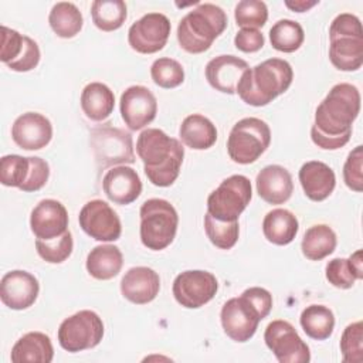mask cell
<instances>
[{"mask_svg": "<svg viewBox=\"0 0 363 363\" xmlns=\"http://www.w3.org/2000/svg\"><path fill=\"white\" fill-rule=\"evenodd\" d=\"M40 57L41 54H40L38 44L33 38L24 35V45L20 55L14 61L9 62L7 67L17 72H27L38 65Z\"/></svg>", "mask_w": 363, "mask_h": 363, "instance_id": "obj_45", "label": "cell"}, {"mask_svg": "<svg viewBox=\"0 0 363 363\" xmlns=\"http://www.w3.org/2000/svg\"><path fill=\"white\" fill-rule=\"evenodd\" d=\"M136 153L152 184L167 187L176 182L184 157V147L177 139L167 136L162 129L147 128L138 136Z\"/></svg>", "mask_w": 363, "mask_h": 363, "instance_id": "obj_2", "label": "cell"}, {"mask_svg": "<svg viewBox=\"0 0 363 363\" xmlns=\"http://www.w3.org/2000/svg\"><path fill=\"white\" fill-rule=\"evenodd\" d=\"M241 295L259 313L261 319H264L269 315V312L272 309V295L269 294V291H267L265 288H261V286H252V288L245 289Z\"/></svg>", "mask_w": 363, "mask_h": 363, "instance_id": "obj_47", "label": "cell"}, {"mask_svg": "<svg viewBox=\"0 0 363 363\" xmlns=\"http://www.w3.org/2000/svg\"><path fill=\"white\" fill-rule=\"evenodd\" d=\"M24 45V35L16 30H11L6 26H1V47H0V60L4 64L14 61Z\"/></svg>", "mask_w": 363, "mask_h": 363, "instance_id": "obj_46", "label": "cell"}, {"mask_svg": "<svg viewBox=\"0 0 363 363\" xmlns=\"http://www.w3.org/2000/svg\"><path fill=\"white\" fill-rule=\"evenodd\" d=\"M271 129L259 118L238 121L227 139V152L233 162L240 164L254 163L269 146Z\"/></svg>", "mask_w": 363, "mask_h": 363, "instance_id": "obj_6", "label": "cell"}, {"mask_svg": "<svg viewBox=\"0 0 363 363\" xmlns=\"http://www.w3.org/2000/svg\"><path fill=\"white\" fill-rule=\"evenodd\" d=\"M319 1L313 0V1H305V0H295V1H285V6L288 9H291L292 11H296V13H303L309 9H312L313 6H316Z\"/></svg>", "mask_w": 363, "mask_h": 363, "instance_id": "obj_50", "label": "cell"}, {"mask_svg": "<svg viewBox=\"0 0 363 363\" xmlns=\"http://www.w3.org/2000/svg\"><path fill=\"white\" fill-rule=\"evenodd\" d=\"M204 230L211 244L221 250L233 248L240 234L238 221H220L208 213L204 216Z\"/></svg>", "mask_w": 363, "mask_h": 363, "instance_id": "obj_35", "label": "cell"}, {"mask_svg": "<svg viewBox=\"0 0 363 363\" xmlns=\"http://www.w3.org/2000/svg\"><path fill=\"white\" fill-rule=\"evenodd\" d=\"M237 26L242 28H259L268 20V9L259 0H242L235 6L234 11Z\"/></svg>", "mask_w": 363, "mask_h": 363, "instance_id": "obj_39", "label": "cell"}, {"mask_svg": "<svg viewBox=\"0 0 363 363\" xmlns=\"http://www.w3.org/2000/svg\"><path fill=\"white\" fill-rule=\"evenodd\" d=\"M299 322L309 337L325 340L333 333L335 315L325 305H309L302 311Z\"/></svg>", "mask_w": 363, "mask_h": 363, "instance_id": "obj_32", "label": "cell"}, {"mask_svg": "<svg viewBox=\"0 0 363 363\" xmlns=\"http://www.w3.org/2000/svg\"><path fill=\"white\" fill-rule=\"evenodd\" d=\"M30 169L28 157L6 155L0 159V182L7 187H18L26 182Z\"/></svg>", "mask_w": 363, "mask_h": 363, "instance_id": "obj_38", "label": "cell"}, {"mask_svg": "<svg viewBox=\"0 0 363 363\" xmlns=\"http://www.w3.org/2000/svg\"><path fill=\"white\" fill-rule=\"evenodd\" d=\"M299 182L303 193L312 201L328 199L336 186V176L332 167L319 160H311L299 169Z\"/></svg>", "mask_w": 363, "mask_h": 363, "instance_id": "obj_23", "label": "cell"}, {"mask_svg": "<svg viewBox=\"0 0 363 363\" xmlns=\"http://www.w3.org/2000/svg\"><path fill=\"white\" fill-rule=\"evenodd\" d=\"M140 241L153 251L164 250L176 237L179 216L176 208L163 199H149L140 206Z\"/></svg>", "mask_w": 363, "mask_h": 363, "instance_id": "obj_5", "label": "cell"}, {"mask_svg": "<svg viewBox=\"0 0 363 363\" xmlns=\"http://www.w3.org/2000/svg\"><path fill=\"white\" fill-rule=\"evenodd\" d=\"M123 265V255L116 245L102 244L94 247L86 257V271L95 279L106 281L116 277Z\"/></svg>", "mask_w": 363, "mask_h": 363, "instance_id": "obj_25", "label": "cell"}, {"mask_svg": "<svg viewBox=\"0 0 363 363\" xmlns=\"http://www.w3.org/2000/svg\"><path fill=\"white\" fill-rule=\"evenodd\" d=\"M337 244L335 231L326 224H316L309 227L302 238V254L311 261H320L330 255Z\"/></svg>", "mask_w": 363, "mask_h": 363, "instance_id": "obj_30", "label": "cell"}, {"mask_svg": "<svg viewBox=\"0 0 363 363\" xmlns=\"http://www.w3.org/2000/svg\"><path fill=\"white\" fill-rule=\"evenodd\" d=\"M258 196L269 204H284L288 201L294 191L291 173L279 166H265L255 179Z\"/></svg>", "mask_w": 363, "mask_h": 363, "instance_id": "obj_22", "label": "cell"}, {"mask_svg": "<svg viewBox=\"0 0 363 363\" xmlns=\"http://www.w3.org/2000/svg\"><path fill=\"white\" fill-rule=\"evenodd\" d=\"M360 112V92L347 82L332 86L318 105L311 128L312 142L325 150L343 147L352 136V123Z\"/></svg>", "mask_w": 363, "mask_h": 363, "instance_id": "obj_1", "label": "cell"}, {"mask_svg": "<svg viewBox=\"0 0 363 363\" xmlns=\"http://www.w3.org/2000/svg\"><path fill=\"white\" fill-rule=\"evenodd\" d=\"M299 230L298 218L286 208L271 210L262 221L265 238L275 245H286L294 241Z\"/></svg>", "mask_w": 363, "mask_h": 363, "instance_id": "obj_28", "label": "cell"}, {"mask_svg": "<svg viewBox=\"0 0 363 363\" xmlns=\"http://www.w3.org/2000/svg\"><path fill=\"white\" fill-rule=\"evenodd\" d=\"M326 279L329 284H332L336 288L340 289H349L354 285V281L357 279L349 259L346 258H333L326 264L325 268Z\"/></svg>", "mask_w": 363, "mask_h": 363, "instance_id": "obj_41", "label": "cell"}, {"mask_svg": "<svg viewBox=\"0 0 363 363\" xmlns=\"http://www.w3.org/2000/svg\"><path fill=\"white\" fill-rule=\"evenodd\" d=\"M94 24L102 31H113L126 20V4L122 0H95L91 4Z\"/></svg>", "mask_w": 363, "mask_h": 363, "instance_id": "obj_33", "label": "cell"}, {"mask_svg": "<svg viewBox=\"0 0 363 363\" xmlns=\"http://www.w3.org/2000/svg\"><path fill=\"white\" fill-rule=\"evenodd\" d=\"M363 146H356L347 156L343 166V180L345 184L360 193L363 190Z\"/></svg>", "mask_w": 363, "mask_h": 363, "instance_id": "obj_42", "label": "cell"}, {"mask_svg": "<svg viewBox=\"0 0 363 363\" xmlns=\"http://www.w3.org/2000/svg\"><path fill=\"white\" fill-rule=\"evenodd\" d=\"M160 289L159 274L149 267H133L125 272L121 281V294L136 305L152 302Z\"/></svg>", "mask_w": 363, "mask_h": 363, "instance_id": "obj_20", "label": "cell"}, {"mask_svg": "<svg viewBox=\"0 0 363 363\" xmlns=\"http://www.w3.org/2000/svg\"><path fill=\"white\" fill-rule=\"evenodd\" d=\"M264 35L257 28H241L235 37L234 44L242 52H257L264 47Z\"/></svg>", "mask_w": 363, "mask_h": 363, "instance_id": "obj_48", "label": "cell"}, {"mask_svg": "<svg viewBox=\"0 0 363 363\" xmlns=\"http://www.w3.org/2000/svg\"><path fill=\"white\" fill-rule=\"evenodd\" d=\"M252 197L251 182L242 174L224 179L207 199V213L220 221H238Z\"/></svg>", "mask_w": 363, "mask_h": 363, "instance_id": "obj_7", "label": "cell"}, {"mask_svg": "<svg viewBox=\"0 0 363 363\" xmlns=\"http://www.w3.org/2000/svg\"><path fill=\"white\" fill-rule=\"evenodd\" d=\"M173 296L184 308L197 309L210 302L218 289L217 278L201 269L180 272L173 281Z\"/></svg>", "mask_w": 363, "mask_h": 363, "instance_id": "obj_11", "label": "cell"}, {"mask_svg": "<svg viewBox=\"0 0 363 363\" xmlns=\"http://www.w3.org/2000/svg\"><path fill=\"white\" fill-rule=\"evenodd\" d=\"M349 264L356 275L357 279H362L363 278V259H362V250H357L354 251L349 258Z\"/></svg>", "mask_w": 363, "mask_h": 363, "instance_id": "obj_49", "label": "cell"}, {"mask_svg": "<svg viewBox=\"0 0 363 363\" xmlns=\"http://www.w3.org/2000/svg\"><path fill=\"white\" fill-rule=\"evenodd\" d=\"M329 60L340 71H356L363 64V37H337L330 40Z\"/></svg>", "mask_w": 363, "mask_h": 363, "instance_id": "obj_29", "label": "cell"}, {"mask_svg": "<svg viewBox=\"0 0 363 363\" xmlns=\"http://www.w3.org/2000/svg\"><path fill=\"white\" fill-rule=\"evenodd\" d=\"M179 135L186 146L196 150L208 149L217 140V129L214 123L200 113L186 116L180 125Z\"/></svg>", "mask_w": 363, "mask_h": 363, "instance_id": "obj_26", "label": "cell"}, {"mask_svg": "<svg viewBox=\"0 0 363 363\" xmlns=\"http://www.w3.org/2000/svg\"><path fill=\"white\" fill-rule=\"evenodd\" d=\"M30 169L26 182L20 186V190L23 191H37L45 186L50 177V166L48 163L37 156L28 157Z\"/></svg>", "mask_w": 363, "mask_h": 363, "instance_id": "obj_43", "label": "cell"}, {"mask_svg": "<svg viewBox=\"0 0 363 363\" xmlns=\"http://www.w3.org/2000/svg\"><path fill=\"white\" fill-rule=\"evenodd\" d=\"M247 61L235 55H218L206 65V78L208 84L224 94H235L241 75L248 69Z\"/></svg>", "mask_w": 363, "mask_h": 363, "instance_id": "obj_21", "label": "cell"}, {"mask_svg": "<svg viewBox=\"0 0 363 363\" xmlns=\"http://www.w3.org/2000/svg\"><path fill=\"white\" fill-rule=\"evenodd\" d=\"M74 241L72 234L65 231L62 235L52 240H35V250L38 255L50 264L64 262L72 252Z\"/></svg>", "mask_w": 363, "mask_h": 363, "instance_id": "obj_37", "label": "cell"}, {"mask_svg": "<svg viewBox=\"0 0 363 363\" xmlns=\"http://www.w3.org/2000/svg\"><path fill=\"white\" fill-rule=\"evenodd\" d=\"M40 292V284L37 278L23 269H13L3 275L0 282V299L1 302L14 311H23L30 308Z\"/></svg>", "mask_w": 363, "mask_h": 363, "instance_id": "obj_16", "label": "cell"}, {"mask_svg": "<svg viewBox=\"0 0 363 363\" xmlns=\"http://www.w3.org/2000/svg\"><path fill=\"white\" fill-rule=\"evenodd\" d=\"M227 27L224 10L211 3L199 4L189 11L177 26V41L190 54L207 51L213 41L223 34Z\"/></svg>", "mask_w": 363, "mask_h": 363, "instance_id": "obj_4", "label": "cell"}, {"mask_svg": "<svg viewBox=\"0 0 363 363\" xmlns=\"http://www.w3.org/2000/svg\"><path fill=\"white\" fill-rule=\"evenodd\" d=\"M170 30V21L164 14L147 13L129 27L128 41L136 52L155 54L166 45Z\"/></svg>", "mask_w": 363, "mask_h": 363, "instance_id": "obj_12", "label": "cell"}, {"mask_svg": "<svg viewBox=\"0 0 363 363\" xmlns=\"http://www.w3.org/2000/svg\"><path fill=\"white\" fill-rule=\"evenodd\" d=\"M220 318L224 333L240 343L250 340L255 335L258 323L262 320L259 313L242 295L228 299L221 308Z\"/></svg>", "mask_w": 363, "mask_h": 363, "instance_id": "obj_14", "label": "cell"}, {"mask_svg": "<svg viewBox=\"0 0 363 363\" xmlns=\"http://www.w3.org/2000/svg\"><path fill=\"white\" fill-rule=\"evenodd\" d=\"M102 189L111 201L126 206L140 196L142 182L136 170L121 164L106 172L102 179Z\"/></svg>", "mask_w": 363, "mask_h": 363, "instance_id": "obj_19", "label": "cell"}, {"mask_svg": "<svg viewBox=\"0 0 363 363\" xmlns=\"http://www.w3.org/2000/svg\"><path fill=\"white\" fill-rule=\"evenodd\" d=\"M340 352L345 363L363 362V323L362 320L347 325L340 337Z\"/></svg>", "mask_w": 363, "mask_h": 363, "instance_id": "obj_40", "label": "cell"}, {"mask_svg": "<svg viewBox=\"0 0 363 363\" xmlns=\"http://www.w3.org/2000/svg\"><path fill=\"white\" fill-rule=\"evenodd\" d=\"M305 40L303 28L299 23L282 18L278 20L269 30L271 45L281 52H294L296 51Z\"/></svg>", "mask_w": 363, "mask_h": 363, "instance_id": "obj_34", "label": "cell"}, {"mask_svg": "<svg viewBox=\"0 0 363 363\" xmlns=\"http://www.w3.org/2000/svg\"><path fill=\"white\" fill-rule=\"evenodd\" d=\"M153 82L164 89L176 88L184 81V69L182 64L173 58L162 57L153 61L150 67Z\"/></svg>", "mask_w": 363, "mask_h": 363, "instance_id": "obj_36", "label": "cell"}, {"mask_svg": "<svg viewBox=\"0 0 363 363\" xmlns=\"http://www.w3.org/2000/svg\"><path fill=\"white\" fill-rule=\"evenodd\" d=\"M52 138V125L48 118L38 112L20 115L11 126V139L24 150L45 147Z\"/></svg>", "mask_w": 363, "mask_h": 363, "instance_id": "obj_17", "label": "cell"}, {"mask_svg": "<svg viewBox=\"0 0 363 363\" xmlns=\"http://www.w3.org/2000/svg\"><path fill=\"white\" fill-rule=\"evenodd\" d=\"M91 147L99 169L135 162L132 135L111 123L96 126L89 135Z\"/></svg>", "mask_w": 363, "mask_h": 363, "instance_id": "obj_8", "label": "cell"}, {"mask_svg": "<svg viewBox=\"0 0 363 363\" xmlns=\"http://www.w3.org/2000/svg\"><path fill=\"white\" fill-rule=\"evenodd\" d=\"M81 108L86 118L95 122L105 121L115 108V95L102 82L88 84L81 94Z\"/></svg>", "mask_w": 363, "mask_h": 363, "instance_id": "obj_27", "label": "cell"}, {"mask_svg": "<svg viewBox=\"0 0 363 363\" xmlns=\"http://www.w3.org/2000/svg\"><path fill=\"white\" fill-rule=\"evenodd\" d=\"M60 346L71 353L92 349L104 337V322L94 311H79L64 319L58 328Z\"/></svg>", "mask_w": 363, "mask_h": 363, "instance_id": "obj_9", "label": "cell"}, {"mask_svg": "<svg viewBox=\"0 0 363 363\" xmlns=\"http://www.w3.org/2000/svg\"><path fill=\"white\" fill-rule=\"evenodd\" d=\"M79 227L96 241H116L122 233V224L116 211L104 200H91L79 211Z\"/></svg>", "mask_w": 363, "mask_h": 363, "instance_id": "obj_13", "label": "cell"}, {"mask_svg": "<svg viewBox=\"0 0 363 363\" xmlns=\"http://www.w3.org/2000/svg\"><path fill=\"white\" fill-rule=\"evenodd\" d=\"M157 113V101L152 91L143 85H132L121 95V115L130 130L149 125Z\"/></svg>", "mask_w": 363, "mask_h": 363, "instance_id": "obj_15", "label": "cell"}, {"mask_svg": "<svg viewBox=\"0 0 363 363\" xmlns=\"http://www.w3.org/2000/svg\"><path fill=\"white\" fill-rule=\"evenodd\" d=\"M264 340L281 363H308L311 360L309 346L286 320H272L265 329Z\"/></svg>", "mask_w": 363, "mask_h": 363, "instance_id": "obj_10", "label": "cell"}, {"mask_svg": "<svg viewBox=\"0 0 363 363\" xmlns=\"http://www.w3.org/2000/svg\"><path fill=\"white\" fill-rule=\"evenodd\" d=\"M294 71L288 61L269 58L248 68L240 78L235 92L252 106H265L284 94L292 84Z\"/></svg>", "mask_w": 363, "mask_h": 363, "instance_id": "obj_3", "label": "cell"}, {"mask_svg": "<svg viewBox=\"0 0 363 363\" xmlns=\"http://www.w3.org/2000/svg\"><path fill=\"white\" fill-rule=\"evenodd\" d=\"M337 37H363L360 20L350 13H342L335 17L329 28V38Z\"/></svg>", "mask_w": 363, "mask_h": 363, "instance_id": "obj_44", "label": "cell"}, {"mask_svg": "<svg viewBox=\"0 0 363 363\" xmlns=\"http://www.w3.org/2000/svg\"><path fill=\"white\" fill-rule=\"evenodd\" d=\"M54 347L50 337L43 332H28L13 346L10 359L13 363H50Z\"/></svg>", "mask_w": 363, "mask_h": 363, "instance_id": "obj_24", "label": "cell"}, {"mask_svg": "<svg viewBox=\"0 0 363 363\" xmlns=\"http://www.w3.org/2000/svg\"><path fill=\"white\" fill-rule=\"evenodd\" d=\"M30 227L38 240H52L68 231V213L54 199L41 200L31 211Z\"/></svg>", "mask_w": 363, "mask_h": 363, "instance_id": "obj_18", "label": "cell"}, {"mask_svg": "<svg viewBox=\"0 0 363 363\" xmlns=\"http://www.w3.org/2000/svg\"><path fill=\"white\" fill-rule=\"evenodd\" d=\"M48 23L58 37L72 38L81 31L84 18L79 9L74 3L60 1L52 6L48 16Z\"/></svg>", "mask_w": 363, "mask_h": 363, "instance_id": "obj_31", "label": "cell"}]
</instances>
